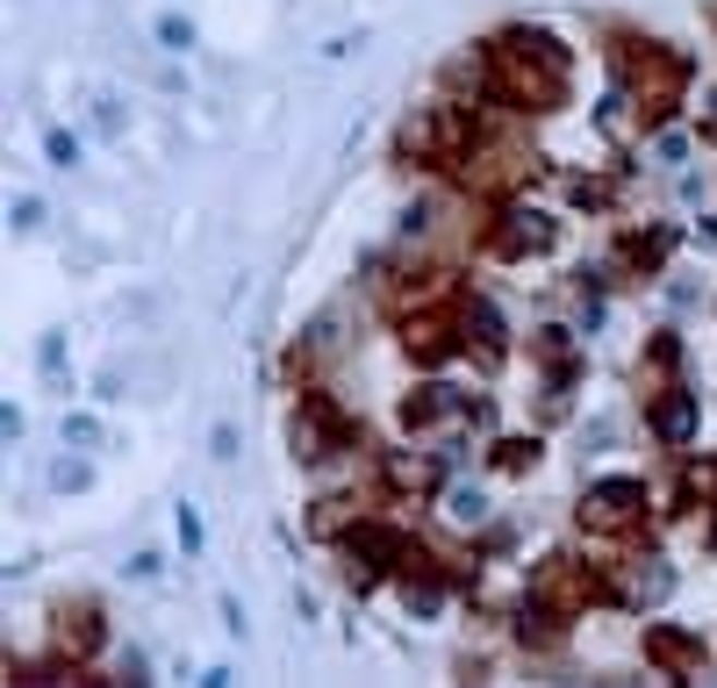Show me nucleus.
Instances as JSON below:
<instances>
[{"mask_svg": "<svg viewBox=\"0 0 717 688\" xmlns=\"http://www.w3.org/2000/svg\"><path fill=\"white\" fill-rule=\"evenodd\" d=\"M402 610H410V617H438V610H445V588L438 581H410V588H402Z\"/></svg>", "mask_w": 717, "mask_h": 688, "instance_id": "obj_15", "label": "nucleus"}, {"mask_svg": "<svg viewBox=\"0 0 717 688\" xmlns=\"http://www.w3.org/2000/svg\"><path fill=\"white\" fill-rule=\"evenodd\" d=\"M581 516H588V524H603V531L632 524V516H646V481H588Z\"/></svg>", "mask_w": 717, "mask_h": 688, "instance_id": "obj_3", "label": "nucleus"}, {"mask_svg": "<svg viewBox=\"0 0 717 688\" xmlns=\"http://www.w3.org/2000/svg\"><path fill=\"white\" fill-rule=\"evenodd\" d=\"M646 646H653V660H660L667 674H703V638H682V631H653Z\"/></svg>", "mask_w": 717, "mask_h": 688, "instance_id": "obj_8", "label": "nucleus"}, {"mask_svg": "<svg viewBox=\"0 0 717 688\" xmlns=\"http://www.w3.org/2000/svg\"><path fill=\"white\" fill-rule=\"evenodd\" d=\"M80 158H86V144L72 137L65 122H51V130H44V165H51V172H72Z\"/></svg>", "mask_w": 717, "mask_h": 688, "instance_id": "obj_14", "label": "nucleus"}, {"mask_svg": "<svg viewBox=\"0 0 717 688\" xmlns=\"http://www.w3.org/2000/svg\"><path fill=\"white\" fill-rule=\"evenodd\" d=\"M294 452H302V459L344 452V423L330 416V402H302V416H294Z\"/></svg>", "mask_w": 717, "mask_h": 688, "instance_id": "obj_4", "label": "nucleus"}, {"mask_svg": "<svg viewBox=\"0 0 717 688\" xmlns=\"http://www.w3.org/2000/svg\"><path fill=\"white\" fill-rule=\"evenodd\" d=\"M496 79H502V94H517L524 108H546V101H560V86H567V58L552 51L546 36H502L496 44Z\"/></svg>", "mask_w": 717, "mask_h": 688, "instance_id": "obj_1", "label": "nucleus"}, {"mask_svg": "<svg viewBox=\"0 0 717 688\" xmlns=\"http://www.w3.org/2000/svg\"><path fill=\"white\" fill-rule=\"evenodd\" d=\"M208 459H222V466L238 459V423H216V430H208Z\"/></svg>", "mask_w": 717, "mask_h": 688, "instance_id": "obj_20", "label": "nucleus"}, {"mask_svg": "<svg viewBox=\"0 0 717 688\" xmlns=\"http://www.w3.org/2000/svg\"><path fill=\"white\" fill-rule=\"evenodd\" d=\"M445 524H460V531H474V524H488V495H481L474 481L445 488Z\"/></svg>", "mask_w": 717, "mask_h": 688, "instance_id": "obj_12", "label": "nucleus"}, {"mask_svg": "<svg viewBox=\"0 0 717 688\" xmlns=\"http://www.w3.org/2000/svg\"><path fill=\"white\" fill-rule=\"evenodd\" d=\"M151 36H158V51H166V58H194V44H202V36H194V22L180 15V8H166V15L151 22Z\"/></svg>", "mask_w": 717, "mask_h": 688, "instance_id": "obj_13", "label": "nucleus"}, {"mask_svg": "<svg viewBox=\"0 0 717 688\" xmlns=\"http://www.w3.org/2000/svg\"><path fill=\"white\" fill-rule=\"evenodd\" d=\"M624 79L646 94V115H667V108H675V86H682V65H675L660 44H646V58H639V51L624 58Z\"/></svg>", "mask_w": 717, "mask_h": 688, "instance_id": "obj_2", "label": "nucleus"}, {"mask_svg": "<svg viewBox=\"0 0 717 688\" xmlns=\"http://www.w3.org/2000/svg\"><path fill=\"white\" fill-rule=\"evenodd\" d=\"M58 438H65V452H101V445H108V423H101L94 409H65Z\"/></svg>", "mask_w": 717, "mask_h": 688, "instance_id": "obj_10", "label": "nucleus"}, {"mask_svg": "<svg viewBox=\"0 0 717 688\" xmlns=\"http://www.w3.org/2000/svg\"><path fill=\"white\" fill-rule=\"evenodd\" d=\"M158 574H166V560H158V552H137V560H130V581H158Z\"/></svg>", "mask_w": 717, "mask_h": 688, "instance_id": "obj_21", "label": "nucleus"}, {"mask_svg": "<svg viewBox=\"0 0 717 688\" xmlns=\"http://www.w3.org/2000/svg\"><path fill=\"white\" fill-rule=\"evenodd\" d=\"M86 122H94L101 144H122L130 137V101H122L116 86H86Z\"/></svg>", "mask_w": 717, "mask_h": 688, "instance_id": "obj_6", "label": "nucleus"}, {"mask_svg": "<svg viewBox=\"0 0 717 688\" xmlns=\"http://www.w3.org/2000/svg\"><path fill=\"white\" fill-rule=\"evenodd\" d=\"M86 481H94V466H86V459H58L51 466V488H58V495H80Z\"/></svg>", "mask_w": 717, "mask_h": 688, "instance_id": "obj_16", "label": "nucleus"}, {"mask_svg": "<svg viewBox=\"0 0 717 688\" xmlns=\"http://www.w3.org/2000/svg\"><path fill=\"white\" fill-rule=\"evenodd\" d=\"M222 631L244 638V602H238V595H222Z\"/></svg>", "mask_w": 717, "mask_h": 688, "instance_id": "obj_22", "label": "nucleus"}, {"mask_svg": "<svg viewBox=\"0 0 717 688\" xmlns=\"http://www.w3.org/2000/svg\"><path fill=\"white\" fill-rule=\"evenodd\" d=\"M36 373L51 380V395H72V373H65V330H44V337H36Z\"/></svg>", "mask_w": 717, "mask_h": 688, "instance_id": "obj_11", "label": "nucleus"}, {"mask_svg": "<svg viewBox=\"0 0 717 688\" xmlns=\"http://www.w3.org/2000/svg\"><path fill=\"white\" fill-rule=\"evenodd\" d=\"M352 51H366V36H352V29H344V36H324V44H316V58H324V65H344Z\"/></svg>", "mask_w": 717, "mask_h": 688, "instance_id": "obj_18", "label": "nucleus"}, {"mask_svg": "<svg viewBox=\"0 0 717 688\" xmlns=\"http://www.w3.org/2000/svg\"><path fill=\"white\" fill-rule=\"evenodd\" d=\"M172 531H180V545H187V560H194V552H202V509H194V502H180Z\"/></svg>", "mask_w": 717, "mask_h": 688, "instance_id": "obj_17", "label": "nucleus"}, {"mask_svg": "<svg viewBox=\"0 0 717 688\" xmlns=\"http://www.w3.org/2000/svg\"><path fill=\"white\" fill-rule=\"evenodd\" d=\"M667 588H675V574H667V560H632V574H624V595H632L639 610H653V602H667Z\"/></svg>", "mask_w": 717, "mask_h": 688, "instance_id": "obj_9", "label": "nucleus"}, {"mask_svg": "<svg viewBox=\"0 0 717 688\" xmlns=\"http://www.w3.org/2000/svg\"><path fill=\"white\" fill-rule=\"evenodd\" d=\"M8 223H15V230H44V201H36V194H15V201H8Z\"/></svg>", "mask_w": 717, "mask_h": 688, "instance_id": "obj_19", "label": "nucleus"}, {"mask_svg": "<svg viewBox=\"0 0 717 688\" xmlns=\"http://www.w3.org/2000/svg\"><path fill=\"white\" fill-rule=\"evenodd\" d=\"M653 438H660V445H689V438H696V395H689V388H667V395L653 402Z\"/></svg>", "mask_w": 717, "mask_h": 688, "instance_id": "obj_5", "label": "nucleus"}, {"mask_svg": "<svg viewBox=\"0 0 717 688\" xmlns=\"http://www.w3.org/2000/svg\"><path fill=\"white\" fill-rule=\"evenodd\" d=\"M502 223H510V230H502L496 244H502L510 258H524V251H552V223L538 216V208H510Z\"/></svg>", "mask_w": 717, "mask_h": 688, "instance_id": "obj_7", "label": "nucleus"}]
</instances>
